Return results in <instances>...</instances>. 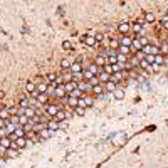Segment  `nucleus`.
<instances>
[{"label":"nucleus","mask_w":168,"mask_h":168,"mask_svg":"<svg viewBox=\"0 0 168 168\" xmlns=\"http://www.w3.org/2000/svg\"><path fill=\"white\" fill-rule=\"evenodd\" d=\"M143 52H145V56H158L160 54V47L158 45H153V44H150L146 47H143Z\"/></svg>","instance_id":"nucleus-1"},{"label":"nucleus","mask_w":168,"mask_h":168,"mask_svg":"<svg viewBox=\"0 0 168 168\" xmlns=\"http://www.w3.org/2000/svg\"><path fill=\"white\" fill-rule=\"evenodd\" d=\"M25 146H27V140L24 136V138H17L15 141H12V146L10 148H25Z\"/></svg>","instance_id":"nucleus-2"},{"label":"nucleus","mask_w":168,"mask_h":168,"mask_svg":"<svg viewBox=\"0 0 168 168\" xmlns=\"http://www.w3.org/2000/svg\"><path fill=\"white\" fill-rule=\"evenodd\" d=\"M64 89H66V93H67V94L74 93L76 89H77V82H76V81H69V82H66V84H64Z\"/></svg>","instance_id":"nucleus-3"},{"label":"nucleus","mask_w":168,"mask_h":168,"mask_svg":"<svg viewBox=\"0 0 168 168\" xmlns=\"http://www.w3.org/2000/svg\"><path fill=\"white\" fill-rule=\"evenodd\" d=\"M84 69H82V64L77 61V62H72L71 64V72H74V74H79V72H82Z\"/></svg>","instance_id":"nucleus-4"},{"label":"nucleus","mask_w":168,"mask_h":168,"mask_svg":"<svg viewBox=\"0 0 168 168\" xmlns=\"http://www.w3.org/2000/svg\"><path fill=\"white\" fill-rule=\"evenodd\" d=\"M77 89L81 93H88V91H93V86L91 84H86V82H77Z\"/></svg>","instance_id":"nucleus-5"},{"label":"nucleus","mask_w":168,"mask_h":168,"mask_svg":"<svg viewBox=\"0 0 168 168\" xmlns=\"http://www.w3.org/2000/svg\"><path fill=\"white\" fill-rule=\"evenodd\" d=\"M130 29H131V25L128 24V22H121V24L118 25V30H119L121 34H128V32H130Z\"/></svg>","instance_id":"nucleus-6"},{"label":"nucleus","mask_w":168,"mask_h":168,"mask_svg":"<svg viewBox=\"0 0 168 168\" xmlns=\"http://www.w3.org/2000/svg\"><path fill=\"white\" fill-rule=\"evenodd\" d=\"M22 114H24V116H27V118L30 119V118H34V116H36L37 113H36V109H34V108H30V106H27L25 109H22Z\"/></svg>","instance_id":"nucleus-7"},{"label":"nucleus","mask_w":168,"mask_h":168,"mask_svg":"<svg viewBox=\"0 0 168 168\" xmlns=\"http://www.w3.org/2000/svg\"><path fill=\"white\" fill-rule=\"evenodd\" d=\"M57 111H61V108H59L57 104H49V106H47V114H51L52 118L57 114Z\"/></svg>","instance_id":"nucleus-8"},{"label":"nucleus","mask_w":168,"mask_h":168,"mask_svg":"<svg viewBox=\"0 0 168 168\" xmlns=\"http://www.w3.org/2000/svg\"><path fill=\"white\" fill-rule=\"evenodd\" d=\"M29 125H30V119H29L27 116L20 114V116H19V126L22 128V126H29ZM30 128H32V125H30Z\"/></svg>","instance_id":"nucleus-9"},{"label":"nucleus","mask_w":168,"mask_h":168,"mask_svg":"<svg viewBox=\"0 0 168 168\" xmlns=\"http://www.w3.org/2000/svg\"><path fill=\"white\" fill-rule=\"evenodd\" d=\"M98 79H99V82H109V81H111V74H108V72L101 71L99 76H98Z\"/></svg>","instance_id":"nucleus-10"},{"label":"nucleus","mask_w":168,"mask_h":168,"mask_svg":"<svg viewBox=\"0 0 168 168\" xmlns=\"http://www.w3.org/2000/svg\"><path fill=\"white\" fill-rule=\"evenodd\" d=\"M82 42H84L86 45L93 47L94 44H96V37H94V36H84V37H82Z\"/></svg>","instance_id":"nucleus-11"},{"label":"nucleus","mask_w":168,"mask_h":168,"mask_svg":"<svg viewBox=\"0 0 168 168\" xmlns=\"http://www.w3.org/2000/svg\"><path fill=\"white\" fill-rule=\"evenodd\" d=\"M54 96H56V98H64V96H66V89H64V84H61V86H56Z\"/></svg>","instance_id":"nucleus-12"},{"label":"nucleus","mask_w":168,"mask_h":168,"mask_svg":"<svg viewBox=\"0 0 168 168\" xmlns=\"http://www.w3.org/2000/svg\"><path fill=\"white\" fill-rule=\"evenodd\" d=\"M66 118H67V116H66V111H62V109H61V111H57V114L52 118V119H54V121H57V123H61V121H64Z\"/></svg>","instance_id":"nucleus-13"},{"label":"nucleus","mask_w":168,"mask_h":168,"mask_svg":"<svg viewBox=\"0 0 168 168\" xmlns=\"http://www.w3.org/2000/svg\"><path fill=\"white\" fill-rule=\"evenodd\" d=\"M131 44H133V39L128 37V36H125V37L119 40V45H125V47H131Z\"/></svg>","instance_id":"nucleus-14"},{"label":"nucleus","mask_w":168,"mask_h":168,"mask_svg":"<svg viewBox=\"0 0 168 168\" xmlns=\"http://www.w3.org/2000/svg\"><path fill=\"white\" fill-rule=\"evenodd\" d=\"M88 71H89V72H91L93 76H96V77H98V76H99V72H101V71H99V67H98V66H96L94 62H93V64H89Z\"/></svg>","instance_id":"nucleus-15"},{"label":"nucleus","mask_w":168,"mask_h":168,"mask_svg":"<svg viewBox=\"0 0 168 168\" xmlns=\"http://www.w3.org/2000/svg\"><path fill=\"white\" fill-rule=\"evenodd\" d=\"M0 146H3V148H10L12 146V140L7 136V138H0Z\"/></svg>","instance_id":"nucleus-16"},{"label":"nucleus","mask_w":168,"mask_h":168,"mask_svg":"<svg viewBox=\"0 0 168 168\" xmlns=\"http://www.w3.org/2000/svg\"><path fill=\"white\" fill-rule=\"evenodd\" d=\"M44 128H45V125H44V123H36V125H32L30 131H34V133H40V131H44Z\"/></svg>","instance_id":"nucleus-17"},{"label":"nucleus","mask_w":168,"mask_h":168,"mask_svg":"<svg viewBox=\"0 0 168 168\" xmlns=\"http://www.w3.org/2000/svg\"><path fill=\"white\" fill-rule=\"evenodd\" d=\"M45 126H47V130H51V131H57V130H59V123L54 121V119H51Z\"/></svg>","instance_id":"nucleus-18"},{"label":"nucleus","mask_w":168,"mask_h":168,"mask_svg":"<svg viewBox=\"0 0 168 168\" xmlns=\"http://www.w3.org/2000/svg\"><path fill=\"white\" fill-rule=\"evenodd\" d=\"M36 89H37L40 94H47V89H49V86H47L45 82H40V84H37V88H36Z\"/></svg>","instance_id":"nucleus-19"},{"label":"nucleus","mask_w":168,"mask_h":168,"mask_svg":"<svg viewBox=\"0 0 168 168\" xmlns=\"http://www.w3.org/2000/svg\"><path fill=\"white\" fill-rule=\"evenodd\" d=\"M52 133H54V131H51V130H44V131H40L39 134H40V138H42V140H47V138H51V136H52Z\"/></svg>","instance_id":"nucleus-20"},{"label":"nucleus","mask_w":168,"mask_h":168,"mask_svg":"<svg viewBox=\"0 0 168 168\" xmlns=\"http://www.w3.org/2000/svg\"><path fill=\"white\" fill-rule=\"evenodd\" d=\"M116 59H118V64H123V62L126 64V62H128V56H125V54H119V52L116 54Z\"/></svg>","instance_id":"nucleus-21"},{"label":"nucleus","mask_w":168,"mask_h":168,"mask_svg":"<svg viewBox=\"0 0 168 168\" xmlns=\"http://www.w3.org/2000/svg\"><path fill=\"white\" fill-rule=\"evenodd\" d=\"M94 64H96L98 67H99V66H106V59H104L103 56H98L96 57V61H94Z\"/></svg>","instance_id":"nucleus-22"},{"label":"nucleus","mask_w":168,"mask_h":168,"mask_svg":"<svg viewBox=\"0 0 168 168\" xmlns=\"http://www.w3.org/2000/svg\"><path fill=\"white\" fill-rule=\"evenodd\" d=\"M71 64H72V62H71L69 59H62V61H61V67H62V69H71Z\"/></svg>","instance_id":"nucleus-23"},{"label":"nucleus","mask_w":168,"mask_h":168,"mask_svg":"<svg viewBox=\"0 0 168 168\" xmlns=\"http://www.w3.org/2000/svg\"><path fill=\"white\" fill-rule=\"evenodd\" d=\"M145 20H146L148 24L155 22V14H153V12H145Z\"/></svg>","instance_id":"nucleus-24"},{"label":"nucleus","mask_w":168,"mask_h":168,"mask_svg":"<svg viewBox=\"0 0 168 168\" xmlns=\"http://www.w3.org/2000/svg\"><path fill=\"white\" fill-rule=\"evenodd\" d=\"M77 98H72V96H69L67 98V103H69V106H72V108H77Z\"/></svg>","instance_id":"nucleus-25"},{"label":"nucleus","mask_w":168,"mask_h":168,"mask_svg":"<svg viewBox=\"0 0 168 168\" xmlns=\"http://www.w3.org/2000/svg\"><path fill=\"white\" fill-rule=\"evenodd\" d=\"M106 91H111V93H114V91H116V82H113V81L106 82Z\"/></svg>","instance_id":"nucleus-26"},{"label":"nucleus","mask_w":168,"mask_h":168,"mask_svg":"<svg viewBox=\"0 0 168 168\" xmlns=\"http://www.w3.org/2000/svg\"><path fill=\"white\" fill-rule=\"evenodd\" d=\"M113 94H114L116 99H123V98H125V91H123V89H118V88H116V91Z\"/></svg>","instance_id":"nucleus-27"},{"label":"nucleus","mask_w":168,"mask_h":168,"mask_svg":"<svg viewBox=\"0 0 168 168\" xmlns=\"http://www.w3.org/2000/svg\"><path fill=\"white\" fill-rule=\"evenodd\" d=\"M109 47H111L113 51L119 49V40H116V39H111V42H109Z\"/></svg>","instance_id":"nucleus-28"},{"label":"nucleus","mask_w":168,"mask_h":168,"mask_svg":"<svg viewBox=\"0 0 168 168\" xmlns=\"http://www.w3.org/2000/svg\"><path fill=\"white\" fill-rule=\"evenodd\" d=\"M123 76H126V74H123V72H114V74L111 76V77H113V82H116V81H121V79H123Z\"/></svg>","instance_id":"nucleus-29"},{"label":"nucleus","mask_w":168,"mask_h":168,"mask_svg":"<svg viewBox=\"0 0 168 168\" xmlns=\"http://www.w3.org/2000/svg\"><path fill=\"white\" fill-rule=\"evenodd\" d=\"M163 62H165V57L161 56V54L155 56V64H156V66H160V64H163Z\"/></svg>","instance_id":"nucleus-30"},{"label":"nucleus","mask_w":168,"mask_h":168,"mask_svg":"<svg viewBox=\"0 0 168 168\" xmlns=\"http://www.w3.org/2000/svg\"><path fill=\"white\" fill-rule=\"evenodd\" d=\"M131 45H133L134 49H138V51H143V45L140 44V40H138V39H133V44H131Z\"/></svg>","instance_id":"nucleus-31"},{"label":"nucleus","mask_w":168,"mask_h":168,"mask_svg":"<svg viewBox=\"0 0 168 168\" xmlns=\"http://www.w3.org/2000/svg\"><path fill=\"white\" fill-rule=\"evenodd\" d=\"M82 77H84L86 81H91V79H93V77H96V76H93L89 71H88V69H86V71H82Z\"/></svg>","instance_id":"nucleus-32"},{"label":"nucleus","mask_w":168,"mask_h":168,"mask_svg":"<svg viewBox=\"0 0 168 168\" xmlns=\"http://www.w3.org/2000/svg\"><path fill=\"white\" fill-rule=\"evenodd\" d=\"M36 88H37V86H36L34 82H27V86H25V89H27L29 93H34V91H36Z\"/></svg>","instance_id":"nucleus-33"},{"label":"nucleus","mask_w":168,"mask_h":168,"mask_svg":"<svg viewBox=\"0 0 168 168\" xmlns=\"http://www.w3.org/2000/svg\"><path fill=\"white\" fill-rule=\"evenodd\" d=\"M93 93L96 94V96H101V94H103V88H101L99 84H98V86H94V88H93Z\"/></svg>","instance_id":"nucleus-34"},{"label":"nucleus","mask_w":168,"mask_h":168,"mask_svg":"<svg viewBox=\"0 0 168 168\" xmlns=\"http://www.w3.org/2000/svg\"><path fill=\"white\" fill-rule=\"evenodd\" d=\"M138 40H140V44H141L143 47L150 45V40H148V37H138Z\"/></svg>","instance_id":"nucleus-35"},{"label":"nucleus","mask_w":168,"mask_h":168,"mask_svg":"<svg viewBox=\"0 0 168 168\" xmlns=\"http://www.w3.org/2000/svg\"><path fill=\"white\" fill-rule=\"evenodd\" d=\"M5 155H7V156H17V148H9Z\"/></svg>","instance_id":"nucleus-36"},{"label":"nucleus","mask_w":168,"mask_h":168,"mask_svg":"<svg viewBox=\"0 0 168 168\" xmlns=\"http://www.w3.org/2000/svg\"><path fill=\"white\" fill-rule=\"evenodd\" d=\"M113 67V74H114V72H121V71H123V66H121V64H114V66H111Z\"/></svg>","instance_id":"nucleus-37"},{"label":"nucleus","mask_w":168,"mask_h":168,"mask_svg":"<svg viewBox=\"0 0 168 168\" xmlns=\"http://www.w3.org/2000/svg\"><path fill=\"white\" fill-rule=\"evenodd\" d=\"M118 52H119V54H125V56H126V54L130 52V47H125V45H119V51H118Z\"/></svg>","instance_id":"nucleus-38"},{"label":"nucleus","mask_w":168,"mask_h":168,"mask_svg":"<svg viewBox=\"0 0 168 168\" xmlns=\"http://www.w3.org/2000/svg\"><path fill=\"white\" fill-rule=\"evenodd\" d=\"M37 101H39V103H47V94H39Z\"/></svg>","instance_id":"nucleus-39"},{"label":"nucleus","mask_w":168,"mask_h":168,"mask_svg":"<svg viewBox=\"0 0 168 168\" xmlns=\"http://www.w3.org/2000/svg\"><path fill=\"white\" fill-rule=\"evenodd\" d=\"M7 111H9V114H10V116H15V114H17V106H10Z\"/></svg>","instance_id":"nucleus-40"},{"label":"nucleus","mask_w":168,"mask_h":168,"mask_svg":"<svg viewBox=\"0 0 168 168\" xmlns=\"http://www.w3.org/2000/svg\"><path fill=\"white\" fill-rule=\"evenodd\" d=\"M140 66H141L143 69H148V71H151V67H150V64H148V62H146V61H145V59H143V61L140 62Z\"/></svg>","instance_id":"nucleus-41"},{"label":"nucleus","mask_w":168,"mask_h":168,"mask_svg":"<svg viewBox=\"0 0 168 168\" xmlns=\"http://www.w3.org/2000/svg\"><path fill=\"white\" fill-rule=\"evenodd\" d=\"M84 111H86V108H81V106H77V108H76V114H77V116H82Z\"/></svg>","instance_id":"nucleus-42"},{"label":"nucleus","mask_w":168,"mask_h":168,"mask_svg":"<svg viewBox=\"0 0 168 168\" xmlns=\"http://www.w3.org/2000/svg\"><path fill=\"white\" fill-rule=\"evenodd\" d=\"M62 47H64V49H66V51H69V49H71V47H72V44H71V42H69V40H64V42H62Z\"/></svg>","instance_id":"nucleus-43"},{"label":"nucleus","mask_w":168,"mask_h":168,"mask_svg":"<svg viewBox=\"0 0 168 168\" xmlns=\"http://www.w3.org/2000/svg\"><path fill=\"white\" fill-rule=\"evenodd\" d=\"M82 99H84V104H86V106H91V104H93V98H88V96H84Z\"/></svg>","instance_id":"nucleus-44"},{"label":"nucleus","mask_w":168,"mask_h":168,"mask_svg":"<svg viewBox=\"0 0 168 168\" xmlns=\"http://www.w3.org/2000/svg\"><path fill=\"white\" fill-rule=\"evenodd\" d=\"M56 79H57V76L54 74V72H51V74L47 76V81H49V82H56Z\"/></svg>","instance_id":"nucleus-45"},{"label":"nucleus","mask_w":168,"mask_h":168,"mask_svg":"<svg viewBox=\"0 0 168 168\" xmlns=\"http://www.w3.org/2000/svg\"><path fill=\"white\" fill-rule=\"evenodd\" d=\"M133 30H134L136 34H138V32H141V24H138V22H136V24L133 25Z\"/></svg>","instance_id":"nucleus-46"},{"label":"nucleus","mask_w":168,"mask_h":168,"mask_svg":"<svg viewBox=\"0 0 168 168\" xmlns=\"http://www.w3.org/2000/svg\"><path fill=\"white\" fill-rule=\"evenodd\" d=\"M145 61H146L148 64H155V57L153 56H145Z\"/></svg>","instance_id":"nucleus-47"},{"label":"nucleus","mask_w":168,"mask_h":168,"mask_svg":"<svg viewBox=\"0 0 168 168\" xmlns=\"http://www.w3.org/2000/svg\"><path fill=\"white\" fill-rule=\"evenodd\" d=\"M89 84H91V86H98V84H99V79H98V77H93V79H91V81H89Z\"/></svg>","instance_id":"nucleus-48"},{"label":"nucleus","mask_w":168,"mask_h":168,"mask_svg":"<svg viewBox=\"0 0 168 168\" xmlns=\"http://www.w3.org/2000/svg\"><path fill=\"white\" fill-rule=\"evenodd\" d=\"M104 72H108V74H113V67L109 66V64H106V66H104Z\"/></svg>","instance_id":"nucleus-49"},{"label":"nucleus","mask_w":168,"mask_h":168,"mask_svg":"<svg viewBox=\"0 0 168 168\" xmlns=\"http://www.w3.org/2000/svg\"><path fill=\"white\" fill-rule=\"evenodd\" d=\"M69 96H72V98H77V99H79V96H81V91H79V89H76L74 93H71Z\"/></svg>","instance_id":"nucleus-50"},{"label":"nucleus","mask_w":168,"mask_h":168,"mask_svg":"<svg viewBox=\"0 0 168 168\" xmlns=\"http://www.w3.org/2000/svg\"><path fill=\"white\" fill-rule=\"evenodd\" d=\"M161 25H163V27L168 30V19H167V17H163V20H161Z\"/></svg>","instance_id":"nucleus-51"},{"label":"nucleus","mask_w":168,"mask_h":168,"mask_svg":"<svg viewBox=\"0 0 168 168\" xmlns=\"http://www.w3.org/2000/svg\"><path fill=\"white\" fill-rule=\"evenodd\" d=\"M160 52H168V44H165V45H161V49H160Z\"/></svg>","instance_id":"nucleus-52"},{"label":"nucleus","mask_w":168,"mask_h":168,"mask_svg":"<svg viewBox=\"0 0 168 168\" xmlns=\"http://www.w3.org/2000/svg\"><path fill=\"white\" fill-rule=\"evenodd\" d=\"M7 150H9V148H3V146H0V156H5Z\"/></svg>","instance_id":"nucleus-53"},{"label":"nucleus","mask_w":168,"mask_h":168,"mask_svg":"<svg viewBox=\"0 0 168 168\" xmlns=\"http://www.w3.org/2000/svg\"><path fill=\"white\" fill-rule=\"evenodd\" d=\"M94 37H96V42H99V40H103L104 36H103V34H98V36H94Z\"/></svg>","instance_id":"nucleus-54"},{"label":"nucleus","mask_w":168,"mask_h":168,"mask_svg":"<svg viewBox=\"0 0 168 168\" xmlns=\"http://www.w3.org/2000/svg\"><path fill=\"white\" fill-rule=\"evenodd\" d=\"M3 98H5V93H3V91H0V99H3Z\"/></svg>","instance_id":"nucleus-55"},{"label":"nucleus","mask_w":168,"mask_h":168,"mask_svg":"<svg viewBox=\"0 0 168 168\" xmlns=\"http://www.w3.org/2000/svg\"><path fill=\"white\" fill-rule=\"evenodd\" d=\"M165 17H167V19H168V10H167V15H165Z\"/></svg>","instance_id":"nucleus-56"}]
</instances>
